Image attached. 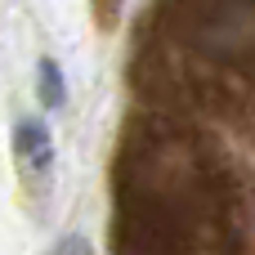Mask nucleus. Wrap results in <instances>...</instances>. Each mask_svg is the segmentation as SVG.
<instances>
[{"label": "nucleus", "mask_w": 255, "mask_h": 255, "mask_svg": "<svg viewBox=\"0 0 255 255\" xmlns=\"http://www.w3.org/2000/svg\"><path fill=\"white\" fill-rule=\"evenodd\" d=\"M13 152H18V161H22L31 175H45V170L54 166V139H49V126L36 121V117L18 121V130H13Z\"/></svg>", "instance_id": "obj_1"}, {"label": "nucleus", "mask_w": 255, "mask_h": 255, "mask_svg": "<svg viewBox=\"0 0 255 255\" xmlns=\"http://www.w3.org/2000/svg\"><path fill=\"white\" fill-rule=\"evenodd\" d=\"M36 94L45 108H63L67 103V76L58 67V58H40L36 63Z\"/></svg>", "instance_id": "obj_2"}]
</instances>
